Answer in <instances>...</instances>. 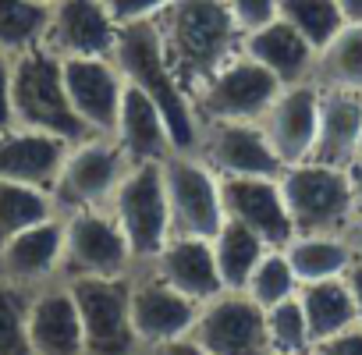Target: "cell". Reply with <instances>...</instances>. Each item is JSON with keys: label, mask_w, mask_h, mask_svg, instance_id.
<instances>
[{"label": "cell", "mask_w": 362, "mask_h": 355, "mask_svg": "<svg viewBox=\"0 0 362 355\" xmlns=\"http://www.w3.org/2000/svg\"><path fill=\"white\" fill-rule=\"evenodd\" d=\"M153 25L174 78L189 96H196L231 57H238L245 40L228 0H170Z\"/></svg>", "instance_id": "1"}, {"label": "cell", "mask_w": 362, "mask_h": 355, "mask_svg": "<svg viewBox=\"0 0 362 355\" xmlns=\"http://www.w3.org/2000/svg\"><path fill=\"white\" fill-rule=\"evenodd\" d=\"M114 64L121 68V75L132 89H139L142 96H149L156 103V110L167 121L174 153H192L199 146L203 121L196 114L192 96L181 89V82L174 78V71L163 57L156 25L153 22L121 25V36H117V47H114Z\"/></svg>", "instance_id": "2"}, {"label": "cell", "mask_w": 362, "mask_h": 355, "mask_svg": "<svg viewBox=\"0 0 362 355\" xmlns=\"http://www.w3.org/2000/svg\"><path fill=\"white\" fill-rule=\"evenodd\" d=\"M11 124L50 132L68 142L86 139V128L68 100L64 61L43 43L18 54L11 64Z\"/></svg>", "instance_id": "3"}, {"label": "cell", "mask_w": 362, "mask_h": 355, "mask_svg": "<svg viewBox=\"0 0 362 355\" xmlns=\"http://www.w3.org/2000/svg\"><path fill=\"white\" fill-rule=\"evenodd\" d=\"M281 192L295 235H341L355 217L348 170L320 160H302L281 170Z\"/></svg>", "instance_id": "4"}, {"label": "cell", "mask_w": 362, "mask_h": 355, "mask_svg": "<svg viewBox=\"0 0 362 355\" xmlns=\"http://www.w3.org/2000/svg\"><path fill=\"white\" fill-rule=\"evenodd\" d=\"M107 210L121 224L139 267H149L156 252L167 245V238L174 235L160 163H132Z\"/></svg>", "instance_id": "5"}, {"label": "cell", "mask_w": 362, "mask_h": 355, "mask_svg": "<svg viewBox=\"0 0 362 355\" xmlns=\"http://www.w3.org/2000/svg\"><path fill=\"white\" fill-rule=\"evenodd\" d=\"M128 156L114 142V135H86L68 146L64 167L54 185V206L57 214L71 210H107L121 178L128 174Z\"/></svg>", "instance_id": "6"}, {"label": "cell", "mask_w": 362, "mask_h": 355, "mask_svg": "<svg viewBox=\"0 0 362 355\" xmlns=\"http://www.w3.org/2000/svg\"><path fill=\"white\" fill-rule=\"evenodd\" d=\"M160 170H163V192H167L174 235L214 238L228 221L221 174L196 153H170L160 160Z\"/></svg>", "instance_id": "7"}, {"label": "cell", "mask_w": 362, "mask_h": 355, "mask_svg": "<svg viewBox=\"0 0 362 355\" xmlns=\"http://www.w3.org/2000/svg\"><path fill=\"white\" fill-rule=\"evenodd\" d=\"M64 217V281L128 277L139 270L132 245L110 210H71Z\"/></svg>", "instance_id": "8"}, {"label": "cell", "mask_w": 362, "mask_h": 355, "mask_svg": "<svg viewBox=\"0 0 362 355\" xmlns=\"http://www.w3.org/2000/svg\"><path fill=\"white\" fill-rule=\"evenodd\" d=\"M86 355H139V341L132 330V274L128 277H78L68 281Z\"/></svg>", "instance_id": "9"}, {"label": "cell", "mask_w": 362, "mask_h": 355, "mask_svg": "<svg viewBox=\"0 0 362 355\" xmlns=\"http://www.w3.org/2000/svg\"><path fill=\"white\" fill-rule=\"evenodd\" d=\"M281 89L284 86L277 82V75H270L252 57L238 54L192 96V103L203 124L206 121H263L274 100L281 96Z\"/></svg>", "instance_id": "10"}, {"label": "cell", "mask_w": 362, "mask_h": 355, "mask_svg": "<svg viewBox=\"0 0 362 355\" xmlns=\"http://www.w3.org/2000/svg\"><path fill=\"white\" fill-rule=\"evenodd\" d=\"M189 334L210 355H270L267 313L245 291H221L203 302Z\"/></svg>", "instance_id": "11"}, {"label": "cell", "mask_w": 362, "mask_h": 355, "mask_svg": "<svg viewBox=\"0 0 362 355\" xmlns=\"http://www.w3.org/2000/svg\"><path fill=\"white\" fill-rule=\"evenodd\" d=\"M192 153L221 178H277L284 170L259 121H206Z\"/></svg>", "instance_id": "12"}, {"label": "cell", "mask_w": 362, "mask_h": 355, "mask_svg": "<svg viewBox=\"0 0 362 355\" xmlns=\"http://www.w3.org/2000/svg\"><path fill=\"white\" fill-rule=\"evenodd\" d=\"M199 302L181 295L167 281H160L149 267H139L132 274V330L139 341V351H153L163 341H174L189 334L196 323Z\"/></svg>", "instance_id": "13"}, {"label": "cell", "mask_w": 362, "mask_h": 355, "mask_svg": "<svg viewBox=\"0 0 362 355\" xmlns=\"http://www.w3.org/2000/svg\"><path fill=\"white\" fill-rule=\"evenodd\" d=\"M121 25L110 18L103 0H54L43 47L57 54L61 61L68 57H114Z\"/></svg>", "instance_id": "14"}, {"label": "cell", "mask_w": 362, "mask_h": 355, "mask_svg": "<svg viewBox=\"0 0 362 355\" xmlns=\"http://www.w3.org/2000/svg\"><path fill=\"white\" fill-rule=\"evenodd\" d=\"M64 86L86 135H114L124 100V75L114 57H68Z\"/></svg>", "instance_id": "15"}, {"label": "cell", "mask_w": 362, "mask_h": 355, "mask_svg": "<svg viewBox=\"0 0 362 355\" xmlns=\"http://www.w3.org/2000/svg\"><path fill=\"white\" fill-rule=\"evenodd\" d=\"M64 267V217L54 214L0 245V281L40 291L61 277Z\"/></svg>", "instance_id": "16"}, {"label": "cell", "mask_w": 362, "mask_h": 355, "mask_svg": "<svg viewBox=\"0 0 362 355\" xmlns=\"http://www.w3.org/2000/svg\"><path fill=\"white\" fill-rule=\"evenodd\" d=\"M224 192V214L249 231H256L270 249H284L295 238V224L281 192L277 178H221Z\"/></svg>", "instance_id": "17"}, {"label": "cell", "mask_w": 362, "mask_h": 355, "mask_svg": "<svg viewBox=\"0 0 362 355\" xmlns=\"http://www.w3.org/2000/svg\"><path fill=\"white\" fill-rule=\"evenodd\" d=\"M259 124L284 167L309 160L320 128V86L316 82L284 86Z\"/></svg>", "instance_id": "18"}, {"label": "cell", "mask_w": 362, "mask_h": 355, "mask_svg": "<svg viewBox=\"0 0 362 355\" xmlns=\"http://www.w3.org/2000/svg\"><path fill=\"white\" fill-rule=\"evenodd\" d=\"M68 146L71 142L61 135L11 124L8 132H0V182H18L54 192Z\"/></svg>", "instance_id": "19"}, {"label": "cell", "mask_w": 362, "mask_h": 355, "mask_svg": "<svg viewBox=\"0 0 362 355\" xmlns=\"http://www.w3.org/2000/svg\"><path fill=\"white\" fill-rule=\"evenodd\" d=\"M149 270L199 305L224 291L217 256H214V242L199 238V235H170L167 245L149 263Z\"/></svg>", "instance_id": "20"}, {"label": "cell", "mask_w": 362, "mask_h": 355, "mask_svg": "<svg viewBox=\"0 0 362 355\" xmlns=\"http://www.w3.org/2000/svg\"><path fill=\"white\" fill-rule=\"evenodd\" d=\"M29 344H33V355H86L82 320H78V305L68 281H54L33 291Z\"/></svg>", "instance_id": "21"}, {"label": "cell", "mask_w": 362, "mask_h": 355, "mask_svg": "<svg viewBox=\"0 0 362 355\" xmlns=\"http://www.w3.org/2000/svg\"><path fill=\"white\" fill-rule=\"evenodd\" d=\"M242 54L252 57L256 64H263L270 75H277L281 86L313 82L316 47L295 25H288L281 15L256 25V29H249L245 40H242Z\"/></svg>", "instance_id": "22"}, {"label": "cell", "mask_w": 362, "mask_h": 355, "mask_svg": "<svg viewBox=\"0 0 362 355\" xmlns=\"http://www.w3.org/2000/svg\"><path fill=\"white\" fill-rule=\"evenodd\" d=\"M362 149V96L341 89H320V128L309 160L348 167Z\"/></svg>", "instance_id": "23"}, {"label": "cell", "mask_w": 362, "mask_h": 355, "mask_svg": "<svg viewBox=\"0 0 362 355\" xmlns=\"http://www.w3.org/2000/svg\"><path fill=\"white\" fill-rule=\"evenodd\" d=\"M114 142L121 146L128 163H160L163 156L174 153L163 114L156 110L149 96H142L128 82H124V100H121V114L114 124Z\"/></svg>", "instance_id": "24"}, {"label": "cell", "mask_w": 362, "mask_h": 355, "mask_svg": "<svg viewBox=\"0 0 362 355\" xmlns=\"http://www.w3.org/2000/svg\"><path fill=\"white\" fill-rule=\"evenodd\" d=\"M298 302H302V313H305L313 344L358 323L355 298H351V288H348L344 277H327V281L302 284L298 288Z\"/></svg>", "instance_id": "25"}, {"label": "cell", "mask_w": 362, "mask_h": 355, "mask_svg": "<svg viewBox=\"0 0 362 355\" xmlns=\"http://www.w3.org/2000/svg\"><path fill=\"white\" fill-rule=\"evenodd\" d=\"M313 82L320 89H341L362 96V22H344L330 43L316 50Z\"/></svg>", "instance_id": "26"}, {"label": "cell", "mask_w": 362, "mask_h": 355, "mask_svg": "<svg viewBox=\"0 0 362 355\" xmlns=\"http://www.w3.org/2000/svg\"><path fill=\"white\" fill-rule=\"evenodd\" d=\"M284 256H288L298 284L344 277L351 260H355L348 242H344V235H295L284 245Z\"/></svg>", "instance_id": "27"}, {"label": "cell", "mask_w": 362, "mask_h": 355, "mask_svg": "<svg viewBox=\"0 0 362 355\" xmlns=\"http://www.w3.org/2000/svg\"><path fill=\"white\" fill-rule=\"evenodd\" d=\"M210 242H214V256H217V270H221L224 291H242L245 281H249V274L256 270V263L270 249L256 231H249L245 224H238L231 217L221 224V231Z\"/></svg>", "instance_id": "28"}, {"label": "cell", "mask_w": 362, "mask_h": 355, "mask_svg": "<svg viewBox=\"0 0 362 355\" xmlns=\"http://www.w3.org/2000/svg\"><path fill=\"white\" fill-rule=\"evenodd\" d=\"M50 4L43 0H0V50L18 57L43 43Z\"/></svg>", "instance_id": "29"}, {"label": "cell", "mask_w": 362, "mask_h": 355, "mask_svg": "<svg viewBox=\"0 0 362 355\" xmlns=\"http://www.w3.org/2000/svg\"><path fill=\"white\" fill-rule=\"evenodd\" d=\"M54 214H57V206H54L50 192L18 185V182H0V245Z\"/></svg>", "instance_id": "30"}, {"label": "cell", "mask_w": 362, "mask_h": 355, "mask_svg": "<svg viewBox=\"0 0 362 355\" xmlns=\"http://www.w3.org/2000/svg\"><path fill=\"white\" fill-rule=\"evenodd\" d=\"M298 288H302V284H298V277H295V270H291L284 249H267L263 260L256 263V270L249 274V281H245L242 291H245L256 305L270 309V305H277V302L298 295Z\"/></svg>", "instance_id": "31"}, {"label": "cell", "mask_w": 362, "mask_h": 355, "mask_svg": "<svg viewBox=\"0 0 362 355\" xmlns=\"http://www.w3.org/2000/svg\"><path fill=\"white\" fill-rule=\"evenodd\" d=\"M277 15L295 25L316 50L334 40V33L344 25V15L337 0H277Z\"/></svg>", "instance_id": "32"}, {"label": "cell", "mask_w": 362, "mask_h": 355, "mask_svg": "<svg viewBox=\"0 0 362 355\" xmlns=\"http://www.w3.org/2000/svg\"><path fill=\"white\" fill-rule=\"evenodd\" d=\"M263 313H267L270 351H284V355H309L313 351V334H309L298 295H291V298H284V302H277Z\"/></svg>", "instance_id": "33"}, {"label": "cell", "mask_w": 362, "mask_h": 355, "mask_svg": "<svg viewBox=\"0 0 362 355\" xmlns=\"http://www.w3.org/2000/svg\"><path fill=\"white\" fill-rule=\"evenodd\" d=\"M29 302H33V291L0 281V355H33Z\"/></svg>", "instance_id": "34"}, {"label": "cell", "mask_w": 362, "mask_h": 355, "mask_svg": "<svg viewBox=\"0 0 362 355\" xmlns=\"http://www.w3.org/2000/svg\"><path fill=\"white\" fill-rule=\"evenodd\" d=\"M170 0H103V8L110 11V18L117 25H132V22H153Z\"/></svg>", "instance_id": "35"}, {"label": "cell", "mask_w": 362, "mask_h": 355, "mask_svg": "<svg viewBox=\"0 0 362 355\" xmlns=\"http://www.w3.org/2000/svg\"><path fill=\"white\" fill-rule=\"evenodd\" d=\"M228 8H231L235 22L242 25V33L277 18V0H228Z\"/></svg>", "instance_id": "36"}, {"label": "cell", "mask_w": 362, "mask_h": 355, "mask_svg": "<svg viewBox=\"0 0 362 355\" xmlns=\"http://www.w3.org/2000/svg\"><path fill=\"white\" fill-rule=\"evenodd\" d=\"M309 355H362V323L334 334V337H323L313 344Z\"/></svg>", "instance_id": "37"}, {"label": "cell", "mask_w": 362, "mask_h": 355, "mask_svg": "<svg viewBox=\"0 0 362 355\" xmlns=\"http://www.w3.org/2000/svg\"><path fill=\"white\" fill-rule=\"evenodd\" d=\"M11 64L15 57L0 50V132L11 128Z\"/></svg>", "instance_id": "38"}, {"label": "cell", "mask_w": 362, "mask_h": 355, "mask_svg": "<svg viewBox=\"0 0 362 355\" xmlns=\"http://www.w3.org/2000/svg\"><path fill=\"white\" fill-rule=\"evenodd\" d=\"M146 355H210L192 334H181V337H174V341H163L160 348H153V351H146Z\"/></svg>", "instance_id": "39"}, {"label": "cell", "mask_w": 362, "mask_h": 355, "mask_svg": "<svg viewBox=\"0 0 362 355\" xmlns=\"http://www.w3.org/2000/svg\"><path fill=\"white\" fill-rule=\"evenodd\" d=\"M348 288H351V298H355V313H358V323H362V260H351L348 274H344Z\"/></svg>", "instance_id": "40"}, {"label": "cell", "mask_w": 362, "mask_h": 355, "mask_svg": "<svg viewBox=\"0 0 362 355\" xmlns=\"http://www.w3.org/2000/svg\"><path fill=\"white\" fill-rule=\"evenodd\" d=\"M348 170V185H351V199H355V214H362V153L344 167Z\"/></svg>", "instance_id": "41"}, {"label": "cell", "mask_w": 362, "mask_h": 355, "mask_svg": "<svg viewBox=\"0 0 362 355\" xmlns=\"http://www.w3.org/2000/svg\"><path fill=\"white\" fill-rule=\"evenodd\" d=\"M341 235H344V242H348L351 256H355V260H362V214H355Z\"/></svg>", "instance_id": "42"}, {"label": "cell", "mask_w": 362, "mask_h": 355, "mask_svg": "<svg viewBox=\"0 0 362 355\" xmlns=\"http://www.w3.org/2000/svg\"><path fill=\"white\" fill-rule=\"evenodd\" d=\"M344 22H362V0H337Z\"/></svg>", "instance_id": "43"}, {"label": "cell", "mask_w": 362, "mask_h": 355, "mask_svg": "<svg viewBox=\"0 0 362 355\" xmlns=\"http://www.w3.org/2000/svg\"><path fill=\"white\" fill-rule=\"evenodd\" d=\"M270 355H284V351H270Z\"/></svg>", "instance_id": "44"}, {"label": "cell", "mask_w": 362, "mask_h": 355, "mask_svg": "<svg viewBox=\"0 0 362 355\" xmlns=\"http://www.w3.org/2000/svg\"><path fill=\"white\" fill-rule=\"evenodd\" d=\"M43 4H54V0H43Z\"/></svg>", "instance_id": "45"}, {"label": "cell", "mask_w": 362, "mask_h": 355, "mask_svg": "<svg viewBox=\"0 0 362 355\" xmlns=\"http://www.w3.org/2000/svg\"><path fill=\"white\" fill-rule=\"evenodd\" d=\"M358 153H362V149H358Z\"/></svg>", "instance_id": "46"}, {"label": "cell", "mask_w": 362, "mask_h": 355, "mask_svg": "<svg viewBox=\"0 0 362 355\" xmlns=\"http://www.w3.org/2000/svg\"><path fill=\"white\" fill-rule=\"evenodd\" d=\"M142 355H146V351H142Z\"/></svg>", "instance_id": "47"}]
</instances>
